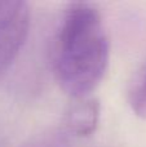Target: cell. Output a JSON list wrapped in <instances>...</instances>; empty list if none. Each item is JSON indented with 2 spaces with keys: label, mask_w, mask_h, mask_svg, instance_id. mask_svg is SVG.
<instances>
[{
  "label": "cell",
  "mask_w": 146,
  "mask_h": 147,
  "mask_svg": "<svg viewBox=\"0 0 146 147\" xmlns=\"http://www.w3.org/2000/svg\"><path fill=\"white\" fill-rule=\"evenodd\" d=\"M109 51L100 12L88 3L70 4L52 48V65L59 86L74 99L89 97L106 72Z\"/></svg>",
  "instance_id": "obj_1"
},
{
  "label": "cell",
  "mask_w": 146,
  "mask_h": 147,
  "mask_svg": "<svg viewBox=\"0 0 146 147\" xmlns=\"http://www.w3.org/2000/svg\"><path fill=\"white\" fill-rule=\"evenodd\" d=\"M28 25L30 12L25 1H0V74L20 52Z\"/></svg>",
  "instance_id": "obj_2"
},
{
  "label": "cell",
  "mask_w": 146,
  "mask_h": 147,
  "mask_svg": "<svg viewBox=\"0 0 146 147\" xmlns=\"http://www.w3.org/2000/svg\"><path fill=\"white\" fill-rule=\"evenodd\" d=\"M100 117V103L96 98L75 99L67 111V127L72 133L80 137H88L93 134L98 125Z\"/></svg>",
  "instance_id": "obj_3"
},
{
  "label": "cell",
  "mask_w": 146,
  "mask_h": 147,
  "mask_svg": "<svg viewBox=\"0 0 146 147\" xmlns=\"http://www.w3.org/2000/svg\"><path fill=\"white\" fill-rule=\"evenodd\" d=\"M127 98L135 115L146 119V59L129 81Z\"/></svg>",
  "instance_id": "obj_4"
}]
</instances>
